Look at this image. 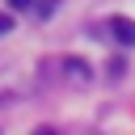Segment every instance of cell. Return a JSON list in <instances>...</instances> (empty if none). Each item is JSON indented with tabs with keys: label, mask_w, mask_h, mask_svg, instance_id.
<instances>
[{
	"label": "cell",
	"mask_w": 135,
	"mask_h": 135,
	"mask_svg": "<svg viewBox=\"0 0 135 135\" xmlns=\"http://www.w3.org/2000/svg\"><path fill=\"white\" fill-rule=\"evenodd\" d=\"M8 30H13V17H8V13H0V34H8Z\"/></svg>",
	"instance_id": "cell-4"
},
{
	"label": "cell",
	"mask_w": 135,
	"mask_h": 135,
	"mask_svg": "<svg viewBox=\"0 0 135 135\" xmlns=\"http://www.w3.org/2000/svg\"><path fill=\"white\" fill-rule=\"evenodd\" d=\"M59 68H63V76H68L72 84H89V80H93V68H89L84 59H76V55H68Z\"/></svg>",
	"instance_id": "cell-1"
},
{
	"label": "cell",
	"mask_w": 135,
	"mask_h": 135,
	"mask_svg": "<svg viewBox=\"0 0 135 135\" xmlns=\"http://www.w3.org/2000/svg\"><path fill=\"white\" fill-rule=\"evenodd\" d=\"M34 8H38V17H51V13H55V0H42V4H34Z\"/></svg>",
	"instance_id": "cell-3"
},
{
	"label": "cell",
	"mask_w": 135,
	"mask_h": 135,
	"mask_svg": "<svg viewBox=\"0 0 135 135\" xmlns=\"http://www.w3.org/2000/svg\"><path fill=\"white\" fill-rule=\"evenodd\" d=\"M8 8H34V0H8Z\"/></svg>",
	"instance_id": "cell-5"
},
{
	"label": "cell",
	"mask_w": 135,
	"mask_h": 135,
	"mask_svg": "<svg viewBox=\"0 0 135 135\" xmlns=\"http://www.w3.org/2000/svg\"><path fill=\"white\" fill-rule=\"evenodd\" d=\"M34 135H55V131H51V127H38V131H34Z\"/></svg>",
	"instance_id": "cell-6"
},
{
	"label": "cell",
	"mask_w": 135,
	"mask_h": 135,
	"mask_svg": "<svg viewBox=\"0 0 135 135\" xmlns=\"http://www.w3.org/2000/svg\"><path fill=\"white\" fill-rule=\"evenodd\" d=\"M110 38H118L122 46H135V21L131 17H114L110 21Z\"/></svg>",
	"instance_id": "cell-2"
}]
</instances>
